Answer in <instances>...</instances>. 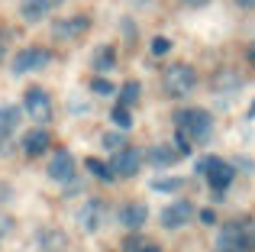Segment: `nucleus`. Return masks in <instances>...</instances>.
<instances>
[{"label": "nucleus", "mask_w": 255, "mask_h": 252, "mask_svg": "<svg viewBox=\"0 0 255 252\" xmlns=\"http://www.w3.org/2000/svg\"><path fill=\"white\" fill-rule=\"evenodd\" d=\"M49 49H39V45H32V49H23L16 52V58H13V75H29V71H39L49 65Z\"/></svg>", "instance_id": "nucleus-7"}, {"label": "nucleus", "mask_w": 255, "mask_h": 252, "mask_svg": "<svg viewBox=\"0 0 255 252\" xmlns=\"http://www.w3.org/2000/svg\"><path fill=\"white\" fill-rule=\"evenodd\" d=\"M23 110L29 114V120L36 123H49L52 120V97L42 88H29L23 94Z\"/></svg>", "instance_id": "nucleus-5"}, {"label": "nucleus", "mask_w": 255, "mask_h": 252, "mask_svg": "<svg viewBox=\"0 0 255 252\" xmlns=\"http://www.w3.org/2000/svg\"><path fill=\"white\" fill-rule=\"evenodd\" d=\"M239 6H246V10H255V0H236Z\"/></svg>", "instance_id": "nucleus-28"}, {"label": "nucleus", "mask_w": 255, "mask_h": 252, "mask_svg": "<svg viewBox=\"0 0 255 252\" xmlns=\"http://www.w3.org/2000/svg\"><path fill=\"white\" fill-rule=\"evenodd\" d=\"M249 114H252V117H255V104H252V107H249Z\"/></svg>", "instance_id": "nucleus-32"}, {"label": "nucleus", "mask_w": 255, "mask_h": 252, "mask_svg": "<svg viewBox=\"0 0 255 252\" xmlns=\"http://www.w3.org/2000/svg\"><path fill=\"white\" fill-rule=\"evenodd\" d=\"M249 58H252V65H255V42H252V49H249Z\"/></svg>", "instance_id": "nucleus-31"}, {"label": "nucleus", "mask_w": 255, "mask_h": 252, "mask_svg": "<svg viewBox=\"0 0 255 252\" xmlns=\"http://www.w3.org/2000/svg\"><path fill=\"white\" fill-rule=\"evenodd\" d=\"M149 52H152V55H168V52H171V42L165 36H155V39H152V45H149Z\"/></svg>", "instance_id": "nucleus-24"}, {"label": "nucleus", "mask_w": 255, "mask_h": 252, "mask_svg": "<svg viewBox=\"0 0 255 252\" xmlns=\"http://www.w3.org/2000/svg\"><path fill=\"white\" fill-rule=\"evenodd\" d=\"M0 62H3V49H0Z\"/></svg>", "instance_id": "nucleus-33"}, {"label": "nucleus", "mask_w": 255, "mask_h": 252, "mask_svg": "<svg viewBox=\"0 0 255 252\" xmlns=\"http://www.w3.org/2000/svg\"><path fill=\"white\" fill-rule=\"evenodd\" d=\"M174 123H178V132H184L191 142H207L213 132V120L207 110L200 107H187V110H178L174 114Z\"/></svg>", "instance_id": "nucleus-2"}, {"label": "nucleus", "mask_w": 255, "mask_h": 252, "mask_svg": "<svg viewBox=\"0 0 255 252\" xmlns=\"http://www.w3.org/2000/svg\"><path fill=\"white\" fill-rule=\"evenodd\" d=\"M197 171L207 178V181H210V188H217V191H226L233 184V178H236V168H233V165H226L223 158H217V155L200 158Z\"/></svg>", "instance_id": "nucleus-4"}, {"label": "nucleus", "mask_w": 255, "mask_h": 252, "mask_svg": "<svg viewBox=\"0 0 255 252\" xmlns=\"http://www.w3.org/2000/svg\"><path fill=\"white\" fill-rule=\"evenodd\" d=\"M139 81H126L123 88H120V104H126V107H132V104L139 101Z\"/></svg>", "instance_id": "nucleus-21"}, {"label": "nucleus", "mask_w": 255, "mask_h": 252, "mask_svg": "<svg viewBox=\"0 0 255 252\" xmlns=\"http://www.w3.org/2000/svg\"><path fill=\"white\" fill-rule=\"evenodd\" d=\"M58 3H62V0H23V3H19V13H23V19H29V23H39V19L49 16Z\"/></svg>", "instance_id": "nucleus-12"}, {"label": "nucleus", "mask_w": 255, "mask_h": 252, "mask_svg": "<svg viewBox=\"0 0 255 252\" xmlns=\"http://www.w3.org/2000/svg\"><path fill=\"white\" fill-rule=\"evenodd\" d=\"M78 223H81L84 233H97L107 223V204L100 197H87L81 204V210H78Z\"/></svg>", "instance_id": "nucleus-6"}, {"label": "nucleus", "mask_w": 255, "mask_h": 252, "mask_svg": "<svg viewBox=\"0 0 255 252\" xmlns=\"http://www.w3.org/2000/svg\"><path fill=\"white\" fill-rule=\"evenodd\" d=\"M213 84H217V88H239V78L233 75V71H220V75L213 78Z\"/></svg>", "instance_id": "nucleus-23"}, {"label": "nucleus", "mask_w": 255, "mask_h": 252, "mask_svg": "<svg viewBox=\"0 0 255 252\" xmlns=\"http://www.w3.org/2000/svg\"><path fill=\"white\" fill-rule=\"evenodd\" d=\"M91 91H94V94H100V97H110V94H113V84L107 81V78H94Z\"/></svg>", "instance_id": "nucleus-25"}, {"label": "nucleus", "mask_w": 255, "mask_h": 252, "mask_svg": "<svg viewBox=\"0 0 255 252\" xmlns=\"http://www.w3.org/2000/svg\"><path fill=\"white\" fill-rule=\"evenodd\" d=\"M191 217H194V204L191 201H174V204H168V207L162 210L158 220H162L165 230H181Z\"/></svg>", "instance_id": "nucleus-9"}, {"label": "nucleus", "mask_w": 255, "mask_h": 252, "mask_svg": "<svg viewBox=\"0 0 255 252\" xmlns=\"http://www.w3.org/2000/svg\"><path fill=\"white\" fill-rule=\"evenodd\" d=\"M200 223H204V227H213V223H217V214H213L210 207H207V210H200Z\"/></svg>", "instance_id": "nucleus-27"}, {"label": "nucleus", "mask_w": 255, "mask_h": 252, "mask_svg": "<svg viewBox=\"0 0 255 252\" xmlns=\"http://www.w3.org/2000/svg\"><path fill=\"white\" fill-rule=\"evenodd\" d=\"M113 65H117V52L110 49V45H104V49H97V55H94V68L104 75V71H110Z\"/></svg>", "instance_id": "nucleus-20"}, {"label": "nucleus", "mask_w": 255, "mask_h": 252, "mask_svg": "<svg viewBox=\"0 0 255 252\" xmlns=\"http://www.w3.org/2000/svg\"><path fill=\"white\" fill-rule=\"evenodd\" d=\"M19 123V110L13 104H0V136H10Z\"/></svg>", "instance_id": "nucleus-17"}, {"label": "nucleus", "mask_w": 255, "mask_h": 252, "mask_svg": "<svg viewBox=\"0 0 255 252\" xmlns=\"http://www.w3.org/2000/svg\"><path fill=\"white\" fill-rule=\"evenodd\" d=\"M145 220H149V207L145 204H123L120 207V227H126V230H142L145 227Z\"/></svg>", "instance_id": "nucleus-11"}, {"label": "nucleus", "mask_w": 255, "mask_h": 252, "mask_svg": "<svg viewBox=\"0 0 255 252\" xmlns=\"http://www.w3.org/2000/svg\"><path fill=\"white\" fill-rule=\"evenodd\" d=\"M52 32H55V39H78L87 32V16H68L52 26Z\"/></svg>", "instance_id": "nucleus-14"}, {"label": "nucleus", "mask_w": 255, "mask_h": 252, "mask_svg": "<svg viewBox=\"0 0 255 252\" xmlns=\"http://www.w3.org/2000/svg\"><path fill=\"white\" fill-rule=\"evenodd\" d=\"M139 165H142V152H139V149H129V145H123V149L113 155L110 168H113V175H117V178H132V175L139 171Z\"/></svg>", "instance_id": "nucleus-8"}, {"label": "nucleus", "mask_w": 255, "mask_h": 252, "mask_svg": "<svg viewBox=\"0 0 255 252\" xmlns=\"http://www.w3.org/2000/svg\"><path fill=\"white\" fill-rule=\"evenodd\" d=\"M217 252H255V220H233L223 223L213 243Z\"/></svg>", "instance_id": "nucleus-1"}, {"label": "nucleus", "mask_w": 255, "mask_h": 252, "mask_svg": "<svg viewBox=\"0 0 255 252\" xmlns=\"http://www.w3.org/2000/svg\"><path fill=\"white\" fill-rule=\"evenodd\" d=\"M84 165H87V171H91V175L97 178V181H117V175H113V168H110V165H104L100 158H87Z\"/></svg>", "instance_id": "nucleus-19"}, {"label": "nucleus", "mask_w": 255, "mask_h": 252, "mask_svg": "<svg viewBox=\"0 0 255 252\" xmlns=\"http://www.w3.org/2000/svg\"><path fill=\"white\" fill-rule=\"evenodd\" d=\"M49 145H52V136L45 129H29L23 136V152L29 158H39L42 152H49Z\"/></svg>", "instance_id": "nucleus-13"}, {"label": "nucleus", "mask_w": 255, "mask_h": 252, "mask_svg": "<svg viewBox=\"0 0 255 252\" xmlns=\"http://www.w3.org/2000/svg\"><path fill=\"white\" fill-rule=\"evenodd\" d=\"M178 155H181V149H171V145H152L149 149V162L155 168H171L178 162Z\"/></svg>", "instance_id": "nucleus-16"}, {"label": "nucleus", "mask_w": 255, "mask_h": 252, "mask_svg": "<svg viewBox=\"0 0 255 252\" xmlns=\"http://www.w3.org/2000/svg\"><path fill=\"white\" fill-rule=\"evenodd\" d=\"M162 84H165V91H168V97H184V94H191V91L197 88V71H194L191 65H184V62L168 65L165 75H162Z\"/></svg>", "instance_id": "nucleus-3"}, {"label": "nucleus", "mask_w": 255, "mask_h": 252, "mask_svg": "<svg viewBox=\"0 0 255 252\" xmlns=\"http://www.w3.org/2000/svg\"><path fill=\"white\" fill-rule=\"evenodd\" d=\"M49 178H52V181H62V184H68L71 178H75V155H71L68 149H58L55 155H52Z\"/></svg>", "instance_id": "nucleus-10"}, {"label": "nucleus", "mask_w": 255, "mask_h": 252, "mask_svg": "<svg viewBox=\"0 0 255 252\" xmlns=\"http://www.w3.org/2000/svg\"><path fill=\"white\" fill-rule=\"evenodd\" d=\"M152 191L174 194V191H181V178H155V181H152Z\"/></svg>", "instance_id": "nucleus-22"}, {"label": "nucleus", "mask_w": 255, "mask_h": 252, "mask_svg": "<svg viewBox=\"0 0 255 252\" xmlns=\"http://www.w3.org/2000/svg\"><path fill=\"white\" fill-rule=\"evenodd\" d=\"M184 3H187V6H204L207 0H184Z\"/></svg>", "instance_id": "nucleus-29"}, {"label": "nucleus", "mask_w": 255, "mask_h": 252, "mask_svg": "<svg viewBox=\"0 0 255 252\" xmlns=\"http://www.w3.org/2000/svg\"><path fill=\"white\" fill-rule=\"evenodd\" d=\"M104 149L120 152V149H123V136H120V132H104Z\"/></svg>", "instance_id": "nucleus-26"}, {"label": "nucleus", "mask_w": 255, "mask_h": 252, "mask_svg": "<svg viewBox=\"0 0 255 252\" xmlns=\"http://www.w3.org/2000/svg\"><path fill=\"white\" fill-rule=\"evenodd\" d=\"M110 120L117 129H132V110L126 107V104H117V107L110 110Z\"/></svg>", "instance_id": "nucleus-18"}, {"label": "nucleus", "mask_w": 255, "mask_h": 252, "mask_svg": "<svg viewBox=\"0 0 255 252\" xmlns=\"http://www.w3.org/2000/svg\"><path fill=\"white\" fill-rule=\"evenodd\" d=\"M136 252H162L158 246H145V249H136Z\"/></svg>", "instance_id": "nucleus-30"}, {"label": "nucleus", "mask_w": 255, "mask_h": 252, "mask_svg": "<svg viewBox=\"0 0 255 252\" xmlns=\"http://www.w3.org/2000/svg\"><path fill=\"white\" fill-rule=\"evenodd\" d=\"M39 246H42L45 252H65V246H68V236L62 233V230H39Z\"/></svg>", "instance_id": "nucleus-15"}]
</instances>
